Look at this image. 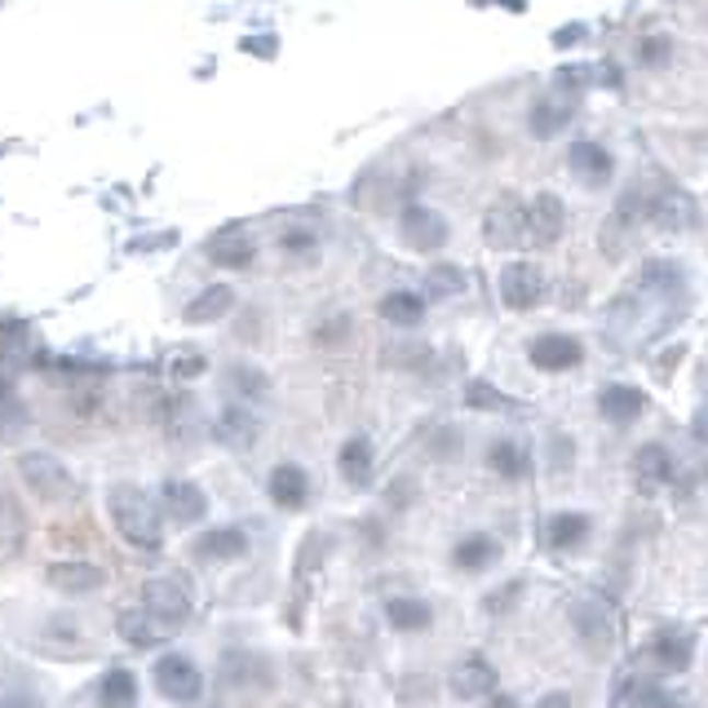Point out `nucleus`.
<instances>
[{"label":"nucleus","instance_id":"nucleus-1","mask_svg":"<svg viewBox=\"0 0 708 708\" xmlns=\"http://www.w3.org/2000/svg\"><path fill=\"white\" fill-rule=\"evenodd\" d=\"M669 297L677 301V275L651 266V271L642 275V284L633 288V297H625V301L612 310V341H616L620 350H633V345L651 341L655 332H664V323L682 310V306H664Z\"/></svg>","mask_w":708,"mask_h":708},{"label":"nucleus","instance_id":"nucleus-2","mask_svg":"<svg viewBox=\"0 0 708 708\" xmlns=\"http://www.w3.org/2000/svg\"><path fill=\"white\" fill-rule=\"evenodd\" d=\"M106 510H111V523L121 532L134 549H160L164 545V527H160V510L151 505V496L134 483H115L106 492Z\"/></svg>","mask_w":708,"mask_h":708},{"label":"nucleus","instance_id":"nucleus-3","mask_svg":"<svg viewBox=\"0 0 708 708\" xmlns=\"http://www.w3.org/2000/svg\"><path fill=\"white\" fill-rule=\"evenodd\" d=\"M151 682H156V690H160L169 704H178V708H195V704L204 699V673H199V664H195L191 655H182V651H164V655L151 664Z\"/></svg>","mask_w":708,"mask_h":708},{"label":"nucleus","instance_id":"nucleus-4","mask_svg":"<svg viewBox=\"0 0 708 708\" xmlns=\"http://www.w3.org/2000/svg\"><path fill=\"white\" fill-rule=\"evenodd\" d=\"M19 475H23L27 492H32V496H41V501H67V496L76 492L71 469H67L54 452H41V447L19 456Z\"/></svg>","mask_w":708,"mask_h":708},{"label":"nucleus","instance_id":"nucleus-5","mask_svg":"<svg viewBox=\"0 0 708 708\" xmlns=\"http://www.w3.org/2000/svg\"><path fill=\"white\" fill-rule=\"evenodd\" d=\"M142 607H147L169 633L182 629V625L191 620V594H186V584L173 580V575H156V580L142 584Z\"/></svg>","mask_w":708,"mask_h":708},{"label":"nucleus","instance_id":"nucleus-6","mask_svg":"<svg viewBox=\"0 0 708 708\" xmlns=\"http://www.w3.org/2000/svg\"><path fill=\"white\" fill-rule=\"evenodd\" d=\"M483 235L492 249H518L527 240V208L514 195H501L483 217Z\"/></svg>","mask_w":708,"mask_h":708},{"label":"nucleus","instance_id":"nucleus-7","mask_svg":"<svg viewBox=\"0 0 708 708\" xmlns=\"http://www.w3.org/2000/svg\"><path fill=\"white\" fill-rule=\"evenodd\" d=\"M545 293H549V284H545L540 266H532V262L505 266V275H501V297H505L510 310H532V306L545 301Z\"/></svg>","mask_w":708,"mask_h":708},{"label":"nucleus","instance_id":"nucleus-8","mask_svg":"<svg viewBox=\"0 0 708 708\" xmlns=\"http://www.w3.org/2000/svg\"><path fill=\"white\" fill-rule=\"evenodd\" d=\"M160 505H164V514H169L173 523H182V527H195V523L208 514V496H204V488L191 483V479H169L164 492H160Z\"/></svg>","mask_w":708,"mask_h":708},{"label":"nucleus","instance_id":"nucleus-9","mask_svg":"<svg viewBox=\"0 0 708 708\" xmlns=\"http://www.w3.org/2000/svg\"><path fill=\"white\" fill-rule=\"evenodd\" d=\"M262 434V421L253 416L249 403H226L221 416H217V443L230 447V452H249Z\"/></svg>","mask_w":708,"mask_h":708},{"label":"nucleus","instance_id":"nucleus-10","mask_svg":"<svg viewBox=\"0 0 708 708\" xmlns=\"http://www.w3.org/2000/svg\"><path fill=\"white\" fill-rule=\"evenodd\" d=\"M580 359H584V345L575 336H567V332H545V336L532 341V364L545 368V373H567Z\"/></svg>","mask_w":708,"mask_h":708},{"label":"nucleus","instance_id":"nucleus-11","mask_svg":"<svg viewBox=\"0 0 708 708\" xmlns=\"http://www.w3.org/2000/svg\"><path fill=\"white\" fill-rule=\"evenodd\" d=\"M571 625H575V633H580L589 647H598V651L612 647L616 620H612V612H607L603 598H580V603L571 607Z\"/></svg>","mask_w":708,"mask_h":708},{"label":"nucleus","instance_id":"nucleus-12","mask_svg":"<svg viewBox=\"0 0 708 708\" xmlns=\"http://www.w3.org/2000/svg\"><path fill=\"white\" fill-rule=\"evenodd\" d=\"M562 221H567V208H562V199L558 195H536L532 199V208H527V244H536V249H549L558 235H562Z\"/></svg>","mask_w":708,"mask_h":708},{"label":"nucleus","instance_id":"nucleus-13","mask_svg":"<svg viewBox=\"0 0 708 708\" xmlns=\"http://www.w3.org/2000/svg\"><path fill=\"white\" fill-rule=\"evenodd\" d=\"M191 553L199 562H235V558L249 553V532L244 527H213V532L191 540Z\"/></svg>","mask_w":708,"mask_h":708},{"label":"nucleus","instance_id":"nucleus-14","mask_svg":"<svg viewBox=\"0 0 708 708\" xmlns=\"http://www.w3.org/2000/svg\"><path fill=\"white\" fill-rule=\"evenodd\" d=\"M253 258H258V240L244 226H226L217 240L208 244V262L226 266V271H244V266H253Z\"/></svg>","mask_w":708,"mask_h":708},{"label":"nucleus","instance_id":"nucleus-15","mask_svg":"<svg viewBox=\"0 0 708 708\" xmlns=\"http://www.w3.org/2000/svg\"><path fill=\"white\" fill-rule=\"evenodd\" d=\"M403 240L416 249V253H438L447 244V221L434 213V208H421L412 204L403 213Z\"/></svg>","mask_w":708,"mask_h":708},{"label":"nucleus","instance_id":"nucleus-16","mask_svg":"<svg viewBox=\"0 0 708 708\" xmlns=\"http://www.w3.org/2000/svg\"><path fill=\"white\" fill-rule=\"evenodd\" d=\"M266 492H271V501H275L279 510H306V501H310V479H306L301 465L284 460V465L271 469Z\"/></svg>","mask_w":708,"mask_h":708},{"label":"nucleus","instance_id":"nucleus-17","mask_svg":"<svg viewBox=\"0 0 708 708\" xmlns=\"http://www.w3.org/2000/svg\"><path fill=\"white\" fill-rule=\"evenodd\" d=\"M633 483L642 496H655L660 488L673 483V456L660 447V443H647L638 456H633Z\"/></svg>","mask_w":708,"mask_h":708},{"label":"nucleus","instance_id":"nucleus-18","mask_svg":"<svg viewBox=\"0 0 708 708\" xmlns=\"http://www.w3.org/2000/svg\"><path fill=\"white\" fill-rule=\"evenodd\" d=\"M336 469H341V479L350 488L364 492L373 483V438L368 434H350L341 443V452H336Z\"/></svg>","mask_w":708,"mask_h":708},{"label":"nucleus","instance_id":"nucleus-19","mask_svg":"<svg viewBox=\"0 0 708 708\" xmlns=\"http://www.w3.org/2000/svg\"><path fill=\"white\" fill-rule=\"evenodd\" d=\"M115 633H121L129 647H142V651H151V647H160L169 638V629L147 607H125L121 616H115Z\"/></svg>","mask_w":708,"mask_h":708},{"label":"nucleus","instance_id":"nucleus-20","mask_svg":"<svg viewBox=\"0 0 708 708\" xmlns=\"http://www.w3.org/2000/svg\"><path fill=\"white\" fill-rule=\"evenodd\" d=\"M571 173H575L584 186H607V182H612V173H616L612 151H603L598 142L580 138V142L571 147Z\"/></svg>","mask_w":708,"mask_h":708},{"label":"nucleus","instance_id":"nucleus-21","mask_svg":"<svg viewBox=\"0 0 708 708\" xmlns=\"http://www.w3.org/2000/svg\"><path fill=\"white\" fill-rule=\"evenodd\" d=\"M45 580L58 589V594H98V589L106 584V575L89 562H54L45 571Z\"/></svg>","mask_w":708,"mask_h":708},{"label":"nucleus","instance_id":"nucleus-22","mask_svg":"<svg viewBox=\"0 0 708 708\" xmlns=\"http://www.w3.org/2000/svg\"><path fill=\"white\" fill-rule=\"evenodd\" d=\"M452 690H456L460 699H483V695H492V690H496V669H492L483 655L460 660V664H456V673H452Z\"/></svg>","mask_w":708,"mask_h":708},{"label":"nucleus","instance_id":"nucleus-23","mask_svg":"<svg viewBox=\"0 0 708 708\" xmlns=\"http://www.w3.org/2000/svg\"><path fill=\"white\" fill-rule=\"evenodd\" d=\"M642 408H647V395H642V390H633V386H607V390H603V399H598V412H603L612 425H629V421H638V416H642Z\"/></svg>","mask_w":708,"mask_h":708},{"label":"nucleus","instance_id":"nucleus-24","mask_svg":"<svg viewBox=\"0 0 708 708\" xmlns=\"http://www.w3.org/2000/svg\"><path fill=\"white\" fill-rule=\"evenodd\" d=\"M235 310V288H226V284H213V288H204L195 301H186V323H217V319H226Z\"/></svg>","mask_w":708,"mask_h":708},{"label":"nucleus","instance_id":"nucleus-25","mask_svg":"<svg viewBox=\"0 0 708 708\" xmlns=\"http://www.w3.org/2000/svg\"><path fill=\"white\" fill-rule=\"evenodd\" d=\"M647 660L660 669V673H682L690 664V638L686 633H660L651 647H647Z\"/></svg>","mask_w":708,"mask_h":708},{"label":"nucleus","instance_id":"nucleus-26","mask_svg":"<svg viewBox=\"0 0 708 708\" xmlns=\"http://www.w3.org/2000/svg\"><path fill=\"white\" fill-rule=\"evenodd\" d=\"M102 708H138V673L111 669L102 677Z\"/></svg>","mask_w":708,"mask_h":708},{"label":"nucleus","instance_id":"nucleus-27","mask_svg":"<svg viewBox=\"0 0 708 708\" xmlns=\"http://www.w3.org/2000/svg\"><path fill=\"white\" fill-rule=\"evenodd\" d=\"M496 558H501V549H496L492 536H465V540L452 549V562H456L460 571H483V567H492Z\"/></svg>","mask_w":708,"mask_h":708},{"label":"nucleus","instance_id":"nucleus-28","mask_svg":"<svg viewBox=\"0 0 708 708\" xmlns=\"http://www.w3.org/2000/svg\"><path fill=\"white\" fill-rule=\"evenodd\" d=\"M386 620L399 629V633H421V629H430V607L421 603V598H390L386 603Z\"/></svg>","mask_w":708,"mask_h":708},{"label":"nucleus","instance_id":"nucleus-29","mask_svg":"<svg viewBox=\"0 0 708 708\" xmlns=\"http://www.w3.org/2000/svg\"><path fill=\"white\" fill-rule=\"evenodd\" d=\"M421 315H425V301L416 293H386L381 297V319L395 328H416Z\"/></svg>","mask_w":708,"mask_h":708},{"label":"nucleus","instance_id":"nucleus-30","mask_svg":"<svg viewBox=\"0 0 708 708\" xmlns=\"http://www.w3.org/2000/svg\"><path fill=\"white\" fill-rule=\"evenodd\" d=\"M226 381H230V395H235V403H249V399H262L266 390H271V381L253 368V364H235L230 373H226Z\"/></svg>","mask_w":708,"mask_h":708},{"label":"nucleus","instance_id":"nucleus-31","mask_svg":"<svg viewBox=\"0 0 708 708\" xmlns=\"http://www.w3.org/2000/svg\"><path fill=\"white\" fill-rule=\"evenodd\" d=\"M545 536H549L553 549H571V545H580L589 536V518L584 514H553L549 527H545Z\"/></svg>","mask_w":708,"mask_h":708},{"label":"nucleus","instance_id":"nucleus-32","mask_svg":"<svg viewBox=\"0 0 708 708\" xmlns=\"http://www.w3.org/2000/svg\"><path fill=\"white\" fill-rule=\"evenodd\" d=\"M488 465L496 469L501 479H523V475H527V456H523V447H518V443H510V438L492 443V452H488Z\"/></svg>","mask_w":708,"mask_h":708},{"label":"nucleus","instance_id":"nucleus-33","mask_svg":"<svg viewBox=\"0 0 708 708\" xmlns=\"http://www.w3.org/2000/svg\"><path fill=\"white\" fill-rule=\"evenodd\" d=\"M465 403L479 408V412H501V408H505V395L492 390L488 381H469V386H465Z\"/></svg>","mask_w":708,"mask_h":708},{"label":"nucleus","instance_id":"nucleus-34","mask_svg":"<svg viewBox=\"0 0 708 708\" xmlns=\"http://www.w3.org/2000/svg\"><path fill=\"white\" fill-rule=\"evenodd\" d=\"M633 708H682L660 682H642L638 690H633Z\"/></svg>","mask_w":708,"mask_h":708},{"label":"nucleus","instance_id":"nucleus-35","mask_svg":"<svg viewBox=\"0 0 708 708\" xmlns=\"http://www.w3.org/2000/svg\"><path fill=\"white\" fill-rule=\"evenodd\" d=\"M430 288H434L438 297H452V293L465 288V275H460L456 266H434V271H430Z\"/></svg>","mask_w":708,"mask_h":708},{"label":"nucleus","instance_id":"nucleus-36","mask_svg":"<svg viewBox=\"0 0 708 708\" xmlns=\"http://www.w3.org/2000/svg\"><path fill=\"white\" fill-rule=\"evenodd\" d=\"M279 249H284L288 258H310V253H315V235H310V230H284V235H279Z\"/></svg>","mask_w":708,"mask_h":708},{"label":"nucleus","instance_id":"nucleus-37","mask_svg":"<svg viewBox=\"0 0 708 708\" xmlns=\"http://www.w3.org/2000/svg\"><path fill=\"white\" fill-rule=\"evenodd\" d=\"M669 54H673V41H669V36H647V41H642V62H647L651 71H660V67L669 62Z\"/></svg>","mask_w":708,"mask_h":708},{"label":"nucleus","instance_id":"nucleus-38","mask_svg":"<svg viewBox=\"0 0 708 708\" xmlns=\"http://www.w3.org/2000/svg\"><path fill=\"white\" fill-rule=\"evenodd\" d=\"M345 328H350V319L341 315V319H332V323H323V332H319V341L328 345V341H336V336H345Z\"/></svg>","mask_w":708,"mask_h":708},{"label":"nucleus","instance_id":"nucleus-39","mask_svg":"<svg viewBox=\"0 0 708 708\" xmlns=\"http://www.w3.org/2000/svg\"><path fill=\"white\" fill-rule=\"evenodd\" d=\"M5 708H41V704H36V695L14 690V695H5Z\"/></svg>","mask_w":708,"mask_h":708},{"label":"nucleus","instance_id":"nucleus-40","mask_svg":"<svg viewBox=\"0 0 708 708\" xmlns=\"http://www.w3.org/2000/svg\"><path fill=\"white\" fill-rule=\"evenodd\" d=\"M690 430H695V438H699V443H708V403H704V408L695 412V421H690Z\"/></svg>","mask_w":708,"mask_h":708},{"label":"nucleus","instance_id":"nucleus-41","mask_svg":"<svg viewBox=\"0 0 708 708\" xmlns=\"http://www.w3.org/2000/svg\"><path fill=\"white\" fill-rule=\"evenodd\" d=\"M540 708H571V699L558 690V695H545V699H540Z\"/></svg>","mask_w":708,"mask_h":708},{"label":"nucleus","instance_id":"nucleus-42","mask_svg":"<svg viewBox=\"0 0 708 708\" xmlns=\"http://www.w3.org/2000/svg\"><path fill=\"white\" fill-rule=\"evenodd\" d=\"M488 708H518V699H514V695H496Z\"/></svg>","mask_w":708,"mask_h":708},{"label":"nucleus","instance_id":"nucleus-43","mask_svg":"<svg viewBox=\"0 0 708 708\" xmlns=\"http://www.w3.org/2000/svg\"><path fill=\"white\" fill-rule=\"evenodd\" d=\"M0 708H5V695H0Z\"/></svg>","mask_w":708,"mask_h":708}]
</instances>
